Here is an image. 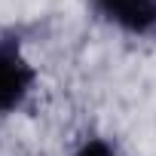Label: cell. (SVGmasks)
Listing matches in <instances>:
<instances>
[{
    "instance_id": "1",
    "label": "cell",
    "mask_w": 156,
    "mask_h": 156,
    "mask_svg": "<svg viewBox=\"0 0 156 156\" xmlns=\"http://www.w3.org/2000/svg\"><path fill=\"white\" fill-rule=\"evenodd\" d=\"M34 80L37 73L25 58L19 37L9 31H0V113L19 110L28 101Z\"/></svg>"
},
{
    "instance_id": "2",
    "label": "cell",
    "mask_w": 156,
    "mask_h": 156,
    "mask_svg": "<svg viewBox=\"0 0 156 156\" xmlns=\"http://www.w3.org/2000/svg\"><path fill=\"white\" fill-rule=\"evenodd\" d=\"M92 9L126 34L144 37L156 31V0H89Z\"/></svg>"
},
{
    "instance_id": "3",
    "label": "cell",
    "mask_w": 156,
    "mask_h": 156,
    "mask_svg": "<svg viewBox=\"0 0 156 156\" xmlns=\"http://www.w3.org/2000/svg\"><path fill=\"white\" fill-rule=\"evenodd\" d=\"M76 156H119V150L104 138H86L83 147L76 150Z\"/></svg>"
}]
</instances>
